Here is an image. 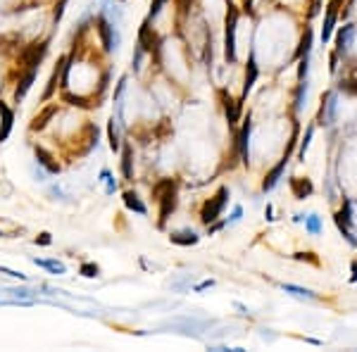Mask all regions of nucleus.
Listing matches in <instances>:
<instances>
[{
    "label": "nucleus",
    "instance_id": "f257e3e1",
    "mask_svg": "<svg viewBox=\"0 0 357 352\" xmlns=\"http://www.w3.org/2000/svg\"><path fill=\"white\" fill-rule=\"evenodd\" d=\"M236 26H238V10L229 5L227 22H224V57L227 62H236Z\"/></svg>",
    "mask_w": 357,
    "mask_h": 352
},
{
    "label": "nucleus",
    "instance_id": "f03ea898",
    "mask_svg": "<svg viewBox=\"0 0 357 352\" xmlns=\"http://www.w3.org/2000/svg\"><path fill=\"white\" fill-rule=\"evenodd\" d=\"M227 202H229V188L227 186H221L219 190H217V195L214 198H210L205 205H202V209H200V219H202V224H214L217 219H219V214L224 212V207H227Z\"/></svg>",
    "mask_w": 357,
    "mask_h": 352
},
{
    "label": "nucleus",
    "instance_id": "7ed1b4c3",
    "mask_svg": "<svg viewBox=\"0 0 357 352\" xmlns=\"http://www.w3.org/2000/svg\"><path fill=\"white\" fill-rule=\"evenodd\" d=\"M46 52H48V41H36L31 46H26L20 55L22 67H26V69H39L43 57H46Z\"/></svg>",
    "mask_w": 357,
    "mask_h": 352
},
{
    "label": "nucleus",
    "instance_id": "20e7f679",
    "mask_svg": "<svg viewBox=\"0 0 357 352\" xmlns=\"http://www.w3.org/2000/svg\"><path fill=\"white\" fill-rule=\"evenodd\" d=\"M295 138H298V124H295V131H293L291 148L286 150V155L279 160V164H276V167H274V169L265 176V181H262V190H265V193H267V190H272L274 186L281 181V176H284V171H286V164H288V160H291V152H293V145H295Z\"/></svg>",
    "mask_w": 357,
    "mask_h": 352
},
{
    "label": "nucleus",
    "instance_id": "39448f33",
    "mask_svg": "<svg viewBox=\"0 0 357 352\" xmlns=\"http://www.w3.org/2000/svg\"><path fill=\"white\" fill-rule=\"evenodd\" d=\"M350 224H352V205H350V200H345L343 202V209H341V212L336 214V226H338V231L343 233L345 241L350 243L352 248H357V238L352 236Z\"/></svg>",
    "mask_w": 357,
    "mask_h": 352
},
{
    "label": "nucleus",
    "instance_id": "423d86ee",
    "mask_svg": "<svg viewBox=\"0 0 357 352\" xmlns=\"http://www.w3.org/2000/svg\"><path fill=\"white\" fill-rule=\"evenodd\" d=\"M96 24H98V33H100V41H103V48H105V50H107V52L117 50L119 36H117V31H115V26H112L110 22L105 19V14H103V12L98 14Z\"/></svg>",
    "mask_w": 357,
    "mask_h": 352
},
{
    "label": "nucleus",
    "instance_id": "0eeeda50",
    "mask_svg": "<svg viewBox=\"0 0 357 352\" xmlns=\"http://www.w3.org/2000/svg\"><path fill=\"white\" fill-rule=\"evenodd\" d=\"M336 110H338V98L336 93H324V98H322V107H319V124L324 126H331L336 122Z\"/></svg>",
    "mask_w": 357,
    "mask_h": 352
},
{
    "label": "nucleus",
    "instance_id": "6e6552de",
    "mask_svg": "<svg viewBox=\"0 0 357 352\" xmlns=\"http://www.w3.org/2000/svg\"><path fill=\"white\" fill-rule=\"evenodd\" d=\"M138 46L143 48V52H153V50H160V38L157 33L150 29V19H145L141 24V31H138Z\"/></svg>",
    "mask_w": 357,
    "mask_h": 352
},
{
    "label": "nucleus",
    "instance_id": "1a4fd4ad",
    "mask_svg": "<svg viewBox=\"0 0 357 352\" xmlns=\"http://www.w3.org/2000/svg\"><path fill=\"white\" fill-rule=\"evenodd\" d=\"M336 17H338V0H329V7H326V19L322 26V43H329L333 33V26H336Z\"/></svg>",
    "mask_w": 357,
    "mask_h": 352
},
{
    "label": "nucleus",
    "instance_id": "9d476101",
    "mask_svg": "<svg viewBox=\"0 0 357 352\" xmlns=\"http://www.w3.org/2000/svg\"><path fill=\"white\" fill-rule=\"evenodd\" d=\"M176 209V186L169 188L162 198H160V226L167 224V219L172 217V212Z\"/></svg>",
    "mask_w": 357,
    "mask_h": 352
},
{
    "label": "nucleus",
    "instance_id": "9b49d317",
    "mask_svg": "<svg viewBox=\"0 0 357 352\" xmlns=\"http://www.w3.org/2000/svg\"><path fill=\"white\" fill-rule=\"evenodd\" d=\"M250 131H253V122H250V114H248L238 136V150H240V157H243V164L250 162Z\"/></svg>",
    "mask_w": 357,
    "mask_h": 352
},
{
    "label": "nucleus",
    "instance_id": "f8f14e48",
    "mask_svg": "<svg viewBox=\"0 0 357 352\" xmlns=\"http://www.w3.org/2000/svg\"><path fill=\"white\" fill-rule=\"evenodd\" d=\"M55 114H58V105H48V107H43V110L33 117V122L29 124V129H31V131H43L48 126V122H50Z\"/></svg>",
    "mask_w": 357,
    "mask_h": 352
},
{
    "label": "nucleus",
    "instance_id": "ddd939ff",
    "mask_svg": "<svg viewBox=\"0 0 357 352\" xmlns=\"http://www.w3.org/2000/svg\"><path fill=\"white\" fill-rule=\"evenodd\" d=\"M288 183H291L293 195L298 198V200H305V198H310V195H312V190H314V186H312L310 179H300V176H293Z\"/></svg>",
    "mask_w": 357,
    "mask_h": 352
},
{
    "label": "nucleus",
    "instance_id": "4468645a",
    "mask_svg": "<svg viewBox=\"0 0 357 352\" xmlns=\"http://www.w3.org/2000/svg\"><path fill=\"white\" fill-rule=\"evenodd\" d=\"M221 98H224V112H227V122H229V124H236V122H238V117H240V107H243V103H240V100H234L227 91H221Z\"/></svg>",
    "mask_w": 357,
    "mask_h": 352
},
{
    "label": "nucleus",
    "instance_id": "2eb2a0df",
    "mask_svg": "<svg viewBox=\"0 0 357 352\" xmlns=\"http://www.w3.org/2000/svg\"><path fill=\"white\" fill-rule=\"evenodd\" d=\"M33 81H36V69H26L24 76H22L20 84H17V88H14V103H20L26 93H29V88L33 86Z\"/></svg>",
    "mask_w": 357,
    "mask_h": 352
},
{
    "label": "nucleus",
    "instance_id": "dca6fc26",
    "mask_svg": "<svg viewBox=\"0 0 357 352\" xmlns=\"http://www.w3.org/2000/svg\"><path fill=\"white\" fill-rule=\"evenodd\" d=\"M257 74H260V69H257V62H255V57L250 55V60H248V69H246V84H243V98H240V100H246L248 93L253 91L255 81H257Z\"/></svg>",
    "mask_w": 357,
    "mask_h": 352
},
{
    "label": "nucleus",
    "instance_id": "f3484780",
    "mask_svg": "<svg viewBox=\"0 0 357 352\" xmlns=\"http://www.w3.org/2000/svg\"><path fill=\"white\" fill-rule=\"evenodd\" d=\"M0 114H3V126H0V143L10 136V131H12V124H14V112L7 107L3 100H0Z\"/></svg>",
    "mask_w": 357,
    "mask_h": 352
},
{
    "label": "nucleus",
    "instance_id": "a211bd4d",
    "mask_svg": "<svg viewBox=\"0 0 357 352\" xmlns=\"http://www.w3.org/2000/svg\"><path fill=\"white\" fill-rule=\"evenodd\" d=\"M352 36H355V26L352 24L343 26L336 36V52H348V48H350V43H352Z\"/></svg>",
    "mask_w": 357,
    "mask_h": 352
},
{
    "label": "nucleus",
    "instance_id": "6ab92c4d",
    "mask_svg": "<svg viewBox=\"0 0 357 352\" xmlns=\"http://www.w3.org/2000/svg\"><path fill=\"white\" fill-rule=\"evenodd\" d=\"M36 160L41 167H46L48 174H58L60 171V162H55V157L46 150V148H36Z\"/></svg>",
    "mask_w": 357,
    "mask_h": 352
},
{
    "label": "nucleus",
    "instance_id": "aec40b11",
    "mask_svg": "<svg viewBox=\"0 0 357 352\" xmlns=\"http://www.w3.org/2000/svg\"><path fill=\"white\" fill-rule=\"evenodd\" d=\"M169 241L174 243V245H183V248H189V245H195V243L200 241V236L195 233V231H174V233L169 236Z\"/></svg>",
    "mask_w": 357,
    "mask_h": 352
},
{
    "label": "nucleus",
    "instance_id": "412c9836",
    "mask_svg": "<svg viewBox=\"0 0 357 352\" xmlns=\"http://www.w3.org/2000/svg\"><path fill=\"white\" fill-rule=\"evenodd\" d=\"M122 174L126 181L134 179V150H131V145L126 143L122 150Z\"/></svg>",
    "mask_w": 357,
    "mask_h": 352
},
{
    "label": "nucleus",
    "instance_id": "4be33fe9",
    "mask_svg": "<svg viewBox=\"0 0 357 352\" xmlns=\"http://www.w3.org/2000/svg\"><path fill=\"white\" fill-rule=\"evenodd\" d=\"M124 205L131 209V212H136V214H148V207L141 202V198L134 193V190H126L124 193Z\"/></svg>",
    "mask_w": 357,
    "mask_h": 352
},
{
    "label": "nucleus",
    "instance_id": "5701e85b",
    "mask_svg": "<svg viewBox=\"0 0 357 352\" xmlns=\"http://www.w3.org/2000/svg\"><path fill=\"white\" fill-rule=\"evenodd\" d=\"M33 264L36 267H41V269H48L50 274H67V267L62 264V262H58V260H39V257H33Z\"/></svg>",
    "mask_w": 357,
    "mask_h": 352
},
{
    "label": "nucleus",
    "instance_id": "b1692460",
    "mask_svg": "<svg viewBox=\"0 0 357 352\" xmlns=\"http://www.w3.org/2000/svg\"><path fill=\"white\" fill-rule=\"evenodd\" d=\"M312 41H314V33H312V29H305L303 38H300L298 50H295V60H300V57H305V55H310V50H312Z\"/></svg>",
    "mask_w": 357,
    "mask_h": 352
},
{
    "label": "nucleus",
    "instance_id": "393cba45",
    "mask_svg": "<svg viewBox=\"0 0 357 352\" xmlns=\"http://www.w3.org/2000/svg\"><path fill=\"white\" fill-rule=\"evenodd\" d=\"M286 290V293L295 295V298H303V300H317V295L312 293V290H307V288H300V286H293V283H284L281 286Z\"/></svg>",
    "mask_w": 357,
    "mask_h": 352
},
{
    "label": "nucleus",
    "instance_id": "a878e982",
    "mask_svg": "<svg viewBox=\"0 0 357 352\" xmlns=\"http://www.w3.org/2000/svg\"><path fill=\"white\" fill-rule=\"evenodd\" d=\"M107 136H110V148L115 152L122 148V141H119V131H117V126H115V117L107 122Z\"/></svg>",
    "mask_w": 357,
    "mask_h": 352
},
{
    "label": "nucleus",
    "instance_id": "bb28decb",
    "mask_svg": "<svg viewBox=\"0 0 357 352\" xmlns=\"http://www.w3.org/2000/svg\"><path fill=\"white\" fill-rule=\"evenodd\" d=\"M174 186H176L174 179H162V181H157L155 186H153V198H155V200H160V198H162L169 188H174Z\"/></svg>",
    "mask_w": 357,
    "mask_h": 352
},
{
    "label": "nucleus",
    "instance_id": "cd10ccee",
    "mask_svg": "<svg viewBox=\"0 0 357 352\" xmlns=\"http://www.w3.org/2000/svg\"><path fill=\"white\" fill-rule=\"evenodd\" d=\"M305 95H307V79L298 81V93H295V112L305 110Z\"/></svg>",
    "mask_w": 357,
    "mask_h": 352
},
{
    "label": "nucleus",
    "instance_id": "c85d7f7f",
    "mask_svg": "<svg viewBox=\"0 0 357 352\" xmlns=\"http://www.w3.org/2000/svg\"><path fill=\"white\" fill-rule=\"evenodd\" d=\"M305 228H307V233L317 236L319 231H322V219H319V214H307L305 217Z\"/></svg>",
    "mask_w": 357,
    "mask_h": 352
},
{
    "label": "nucleus",
    "instance_id": "c756f323",
    "mask_svg": "<svg viewBox=\"0 0 357 352\" xmlns=\"http://www.w3.org/2000/svg\"><path fill=\"white\" fill-rule=\"evenodd\" d=\"M79 274L86 276V279H96V276L100 274V269H98V264H93V262H84V264L79 267Z\"/></svg>",
    "mask_w": 357,
    "mask_h": 352
},
{
    "label": "nucleus",
    "instance_id": "7c9ffc66",
    "mask_svg": "<svg viewBox=\"0 0 357 352\" xmlns=\"http://www.w3.org/2000/svg\"><path fill=\"white\" fill-rule=\"evenodd\" d=\"M62 100L69 105H74V107H91V103L84 98V95H71V93H65L62 95Z\"/></svg>",
    "mask_w": 357,
    "mask_h": 352
},
{
    "label": "nucleus",
    "instance_id": "2f4dec72",
    "mask_svg": "<svg viewBox=\"0 0 357 352\" xmlns=\"http://www.w3.org/2000/svg\"><path fill=\"white\" fill-rule=\"evenodd\" d=\"M7 295H12V298H22V300H31L33 290H29V288H5Z\"/></svg>",
    "mask_w": 357,
    "mask_h": 352
},
{
    "label": "nucleus",
    "instance_id": "473e14b6",
    "mask_svg": "<svg viewBox=\"0 0 357 352\" xmlns=\"http://www.w3.org/2000/svg\"><path fill=\"white\" fill-rule=\"evenodd\" d=\"M312 136H314V126H310V129L305 131V138L300 141V160H305V152L310 150V141H312Z\"/></svg>",
    "mask_w": 357,
    "mask_h": 352
},
{
    "label": "nucleus",
    "instance_id": "72a5a7b5",
    "mask_svg": "<svg viewBox=\"0 0 357 352\" xmlns=\"http://www.w3.org/2000/svg\"><path fill=\"white\" fill-rule=\"evenodd\" d=\"M100 181H105V183H107V188H105V193H107V195H112V193H115V188H117V183H115V179H112V176H110V171H107V169H103V171H100Z\"/></svg>",
    "mask_w": 357,
    "mask_h": 352
},
{
    "label": "nucleus",
    "instance_id": "f704fd0d",
    "mask_svg": "<svg viewBox=\"0 0 357 352\" xmlns=\"http://www.w3.org/2000/svg\"><path fill=\"white\" fill-rule=\"evenodd\" d=\"M307 72H310V55L300 57V67H298V81L307 79Z\"/></svg>",
    "mask_w": 357,
    "mask_h": 352
},
{
    "label": "nucleus",
    "instance_id": "c9c22d12",
    "mask_svg": "<svg viewBox=\"0 0 357 352\" xmlns=\"http://www.w3.org/2000/svg\"><path fill=\"white\" fill-rule=\"evenodd\" d=\"M167 0H153V5H150V12H148V19H155L157 14L162 12V7Z\"/></svg>",
    "mask_w": 357,
    "mask_h": 352
},
{
    "label": "nucleus",
    "instance_id": "e433bc0d",
    "mask_svg": "<svg viewBox=\"0 0 357 352\" xmlns=\"http://www.w3.org/2000/svg\"><path fill=\"white\" fill-rule=\"evenodd\" d=\"M65 7H67V0H60L58 7H55V14H52V22H55V26H58L60 19H62V14H65Z\"/></svg>",
    "mask_w": 357,
    "mask_h": 352
},
{
    "label": "nucleus",
    "instance_id": "4c0bfd02",
    "mask_svg": "<svg viewBox=\"0 0 357 352\" xmlns=\"http://www.w3.org/2000/svg\"><path fill=\"white\" fill-rule=\"evenodd\" d=\"M0 274L12 276V279H20V281H26V274H22V271H14V269H7V267H0Z\"/></svg>",
    "mask_w": 357,
    "mask_h": 352
},
{
    "label": "nucleus",
    "instance_id": "58836bf2",
    "mask_svg": "<svg viewBox=\"0 0 357 352\" xmlns=\"http://www.w3.org/2000/svg\"><path fill=\"white\" fill-rule=\"evenodd\" d=\"M50 243H52V238H50V233H48V231H43V233L36 238V245H50Z\"/></svg>",
    "mask_w": 357,
    "mask_h": 352
},
{
    "label": "nucleus",
    "instance_id": "ea45409f",
    "mask_svg": "<svg viewBox=\"0 0 357 352\" xmlns=\"http://www.w3.org/2000/svg\"><path fill=\"white\" fill-rule=\"evenodd\" d=\"M174 3H176V7H179L181 12H189V7L193 5V0H174Z\"/></svg>",
    "mask_w": 357,
    "mask_h": 352
},
{
    "label": "nucleus",
    "instance_id": "a19ab883",
    "mask_svg": "<svg viewBox=\"0 0 357 352\" xmlns=\"http://www.w3.org/2000/svg\"><path fill=\"white\" fill-rule=\"evenodd\" d=\"M212 286H214V281L210 279V281H202V283H198L193 290H195V293H200V290H208V288H212Z\"/></svg>",
    "mask_w": 357,
    "mask_h": 352
},
{
    "label": "nucleus",
    "instance_id": "79ce46f5",
    "mask_svg": "<svg viewBox=\"0 0 357 352\" xmlns=\"http://www.w3.org/2000/svg\"><path fill=\"white\" fill-rule=\"evenodd\" d=\"M319 7H322V0H312V5H310V17H317V14H319Z\"/></svg>",
    "mask_w": 357,
    "mask_h": 352
},
{
    "label": "nucleus",
    "instance_id": "37998d69",
    "mask_svg": "<svg viewBox=\"0 0 357 352\" xmlns=\"http://www.w3.org/2000/svg\"><path fill=\"white\" fill-rule=\"evenodd\" d=\"M240 217H243V209H240V207H236V209H234V214H231V219H229L227 224H236V222H238V219H240Z\"/></svg>",
    "mask_w": 357,
    "mask_h": 352
},
{
    "label": "nucleus",
    "instance_id": "c03bdc74",
    "mask_svg": "<svg viewBox=\"0 0 357 352\" xmlns=\"http://www.w3.org/2000/svg\"><path fill=\"white\" fill-rule=\"evenodd\" d=\"M243 7H246L248 12H253V0H243Z\"/></svg>",
    "mask_w": 357,
    "mask_h": 352
},
{
    "label": "nucleus",
    "instance_id": "a18cd8bd",
    "mask_svg": "<svg viewBox=\"0 0 357 352\" xmlns=\"http://www.w3.org/2000/svg\"><path fill=\"white\" fill-rule=\"evenodd\" d=\"M352 281L357 283V262H352Z\"/></svg>",
    "mask_w": 357,
    "mask_h": 352
},
{
    "label": "nucleus",
    "instance_id": "49530a36",
    "mask_svg": "<svg viewBox=\"0 0 357 352\" xmlns=\"http://www.w3.org/2000/svg\"><path fill=\"white\" fill-rule=\"evenodd\" d=\"M265 214H267V219H269V222L274 219V217H272V205H267V212H265Z\"/></svg>",
    "mask_w": 357,
    "mask_h": 352
},
{
    "label": "nucleus",
    "instance_id": "de8ad7c7",
    "mask_svg": "<svg viewBox=\"0 0 357 352\" xmlns=\"http://www.w3.org/2000/svg\"><path fill=\"white\" fill-rule=\"evenodd\" d=\"M0 307H3V298H0Z\"/></svg>",
    "mask_w": 357,
    "mask_h": 352
}]
</instances>
